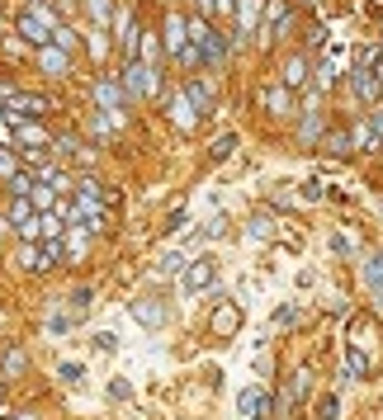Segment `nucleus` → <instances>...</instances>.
Listing matches in <instances>:
<instances>
[{"label":"nucleus","mask_w":383,"mask_h":420,"mask_svg":"<svg viewBox=\"0 0 383 420\" xmlns=\"http://www.w3.org/2000/svg\"><path fill=\"white\" fill-rule=\"evenodd\" d=\"M166 109H171V118H176V128H180V132H190V128H194V113H199V109H194V99H190V94H171V99H166Z\"/></svg>","instance_id":"nucleus-5"},{"label":"nucleus","mask_w":383,"mask_h":420,"mask_svg":"<svg viewBox=\"0 0 383 420\" xmlns=\"http://www.w3.org/2000/svg\"><path fill=\"white\" fill-rule=\"evenodd\" d=\"M5 369H10V373H15V369H24V354H19V350H5Z\"/></svg>","instance_id":"nucleus-29"},{"label":"nucleus","mask_w":383,"mask_h":420,"mask_svg":"<svg viewBox=\"0 0 383 420\" xmlns=\"http://www.w3.org/2000/svg\"><path fill=\"white\" fill-rule=\"evenodd\" d=\"M29 199H33V208H43V213H48V208H52V185H38Z\"/></svg>","instance_id":"nucleus-22"},{"label":"nucleus","mask_w":383,"mask_h":420,"mask_svg":"<svg viewBox=\"0 0 383 420\" xmlns=\"http://www.w3.org/2000/svg\"><path fill=\"white\" fill-rule=\"evenodd\" d=\"M365 279H369V283H374V288H379V293H383V260H374V265L365 269Z\"/></svg>","instance_id":"nucleus-25"},{"label":"nucleus","mask_w":383,"mask_h":420,"mask_svg":"<svg viewBox=\"0 0 383 420\" xmlns=\"http://www.w3.org/2000/svg\"><path fill=\"white\" fill-rule=\"evenodd\" d=\"M237 406H241V416H251V420H265V416H260V411H265V397H260L255 388H251V392H241V402H237Z\"/></svg>","instance_id":"nucleus-13"},{"label":"nucleus","mask_w":383,"mask_h":420,"mask_svg":"<svg viewBox=\"0 0 383 420\" xmlns=\"http://www.w3.org/2000/svg\"><path fill=\"white\" fill-rule=\"evenodd\" d=\"M355 147V137H346V132H332V137H327V152H336V156H346Z\"/></svg>","instance_id":"nucleus-21"},{"label":"nucleus","mask_w":383,"mask_h":420,"mask_svg":"<svg viewBox=\"0 0 383 420\" xmlns=\"http://www.w3.org/2000/svg\"><path fill=\"white\" fill-rule=\"evenodd\" d=\"M232 152H237V132H223V137L213 142V161H227Z\"/></svg>","instance_id":"nucleus-19"},{"label":"nucleus","mask_w":383,"mask_h":420,"mask_svg":"<svg viewBox=\"0 0 383 420\" xmlns=\"http://www.w3.org/2000/svg\"><path fill=\"white\" fill-rule=\"evenodd\" d=\"M123 90L138 99V94H157L161 90V80H157V71L152 66H138V62H128V71H123Z\"/></svg>","instance_id":"nucleus-2"},{"label":"nucleus","mask_w":383,"mask_h":420,"mask_svg":"<svg viewBox=\"0 0 383 420\" xmlns=\"http://www.w3.org/2000/svg\"><path fill=\"white\" fill-rule=\"evenodd\" d=\"M104 52H109V43H104V33H90V57H95V62H99V57H104Z\"/></svg>","instance_id":"nucleus-24"},{"label":"nucleus","mask_w":383,"mask_h":420,"mask_svg":"<svg viewBox=\"0 0 383 420\" xmlns=\"http://www.w3.org/2000/svg\"><path fill=\"white\" fill-rule=\"evenodd\" d=\"M0 99H5V113H10V123H15V118H29V123H38V118H48V113H52L48 94H24V90H10L5 80H0Z\"/></svg>","instance_id":"nucleus-1"},{"label":"nucleus","mask_w":383,"mask_h":420,"mask_svg":"<svg viewBox=\"0 0 383 420\" xmlns=\"http://www.w3.org/2000/svg\"><path fill=\"white\" fill-rule=\"evenodd\" d=\"M95 99L104 104V113H109V118H118V113H123V104H128V90H118L114 80H95Z\"/></svg>","instance_id":"nucleus-4"},{"label":"nucleus","mask_w":383,"mask_h":420,"mask_svg":"<svg viewBox=\"0 0 383 420\" xmlns=\"http://www.w3.org/2000/svg\"><path fill=\"white\" fill-rule=\"evenodd\" d=\"M255 15H260V0H241V10H237V29H241V33H251V29H255Z\"/></svg>","instance_id":"nucleus-14"},{"label":"nucleus","mask_w":383,"mask_h":420,"mask_svg":"<svg viewBox=\"0 0 383 420\" xmlns=\"http://www.w3.org/2000/svg\"><path fill=\"white\" fill-rule=\"evenodd\" d=\"M190 99H194V109H199V113L213 109V90H208L204 80H190Z\"/></svg>","instance_id":"nucleus-15"},{"label":"nucleus","mask_w":383,"mask_h":420,"mask_svg":"<svg viewBox=\"0 0 383 420\" xmlns=\"http://www.w3.org/2000/svg\"><path fill=\"white\" fill-rule=\"evenodd\" d=\"M199 5H204V10H213V15H223V10L232 5V0H199Z\"/></svg>","instance_id":"nucleus-30"},{"label":"nucleus","mask_w":383,"mask_h":420,"mask_svg":"<svg viewBox=\"0 0 383 420\" xmlns=\"http://www.w3.org/2000/svg\"><path fill=\"white\" fill-rule=\"evenodd\" d=\"M33 189H38V185H33L29 171H15V175H10V194H15V199H29Z\"/></svg>","instance_id":"nucleus-17"},{"label":"nucleus","mask_w":383,"mask_h":420,"mask_svg":"<svg viewBox=\"0 0 383 420\" xmlns=\"http://www.w3.org/2000/svg\"><path fill=\"white\" fill-rule=\"evenodd\" d=\"M374 76H379V85H383V62H379V66H374Z\"/></svg>","instance_id":"nucleus-32"},{"label":"nucleus","mask_w":383,"mask_h":420,"mask_svg":"<svg viewBox=\"0 0 383 420\" xmlns=\"http://www.w3.org/2000/svg\"><path fill=\"white\" fill-rule=\"evenodd\" d=\"M317 132H322V123H317V113H308V118H303V137H308V142H312V137H317Z\"/></svg>","instance_id":"nucleus-27"},{"label":"nucleus","mask_w":383,"mask_h":420,"mask_svg":"<svg viewBox=\"0 0 383 420\" xmlns=\"http://www.w3.org/2000/svg\"><path fill=\"white\" fill-rule=\"evenodd\" d=\"M379 76H374V71H369V66H360V71H355V94H360V99H379Z\"/></svg>","instance_id":"nucleus-12"},{"label":"nucleus","mask_w":383,"mask_h":420,"mask_svg":"<svg viewBox=\"0 0 383 420\" xmlns=\"http://www.w3.org/2000/svg\"><path fill=\"white\" fill-rule=\"evenodd\" d=\"M270 232H274V222H270V218H251V236H255V241H265Z\"/></svg>","instance_id":"nucleus-23"},{"label":"nucleus","mask_w":383,"mask_h":420,"mask_svg":"<svg viewBox=\"0 0 383 420\" xmlns=\"http://www.w3.org/2000/svg\"><path fill=\"white\" fill-rule=\"evenodd\" d=\"M185 47H190V24H185L180 15H171V19H166V52H171V57H180Z\"/></svg>","instance_id":"nucleus-6"},{"label":"nucleus","mask_w":383,"mask_h":420,"mask_svg":"<svg viewBox=\"0 0 383 420\" xmlns=\"http://www.w3.org/2000/svg\"><path fill=\"white\" fill-rule=\"evenodd\" d=\"M133 316H138L142 326H161V321H166V307H161L157 297H142V302H133Z\"/></svg>","instance_id":"nucleus-11"},{"label":"nucleus","mask_w":383,"mask_h":420,"mask_svg":"<svg viewBox=\"0 0 383 420\" xmlns=\"http://www.w3.org/2000/svg\"><path fill=\"white\" fill-rule=\"evenodd\" d=\"M237 326H241V307L237 302H223V307L213 311V331H218V335H232Z\"/></svg>","instance_id":"nucleus-10"},{"label":"nucleus","mask_w":383,"mask_h":420,"mask_svg":"<svg viewBox=\"0 0 383 420\" xmlns=\"http://www.w3.org/2000/svg\"><path fill=\"white\" fill-rule=\"evenodd\" d=\"M38 66L48 71V76H66V47H38Z\"/></svg>","instance_id":"nucleus-9"},{"label":"nucleus","mask_w":383,"mask_h":420,"mask_svg":"<svg viewBox=\"0 0 383 420\" xmlns=\"http://www.w3.org/2000/svg\"><path fill=\"white\" fill-rule=\"evenodd\" d=\"M374 132H379V137H383V109L374 113Z\"/></svg>","instance_id":"nucleus-31"},{"label":"nucleus","mask_w":383,"mask_h":420,"mask_svg":"<svg viewBox=\"0 0 383 420\" xmlns=\"http://www.w3.org/2000/svg\"><path fill=\"white\" fill-rule=\"evenodd\" d=\"M10 222H19V227H29V199H15V203H10Z\"/></svg>","instance_id":"nucleus-20"},{"label":"nucleus","mask_w":383,"mask_h":420,"mask_svg":"<svg viewBox=\"0 0 383 420\" xmlns=\"http://www.w3.org/2000/svg\"><path fill=\"white\" fill-rule=\"evenodd\" d=\"M303 80H308V62L303 57H288L284 62V85H303Z\"/></svg>","instance_id":"nucleus-16"},{"label":"nucleus","mask_w":383,"mask_h":420,"mask_svg":"<svg viewBox=\"0 0 383 420\" xmlns=\"http://www.w3.org/2000/svg\"><path fill=\"white\" fill-rule=\"evenodd\" d=\"M15 171H19V161L10 152H0V175H15Z\"/></svg>","instance_id":"nucleus-28"},{"label":"nucleus","mask_w":383,"mask_h":420,"mask_svg":"<svg viewBox=\"0 0 383 420\" xmlns=\"http://www.w3.org/2000/svg\"><path fill=\"white\" fill-rule=\"evenodd\" d=\"M19 33H24L29 43H38V47H48V43H52L48 19H43V15H19Z\"/></svg>","instance_id":"nucleus-7"},{"label":"nucleus","mask_w":383,"mask_h":420,"mask_svg":"<svg viewBox=\"0 0 383 420\" xmlns=\"http://www.w3.org/2000/svg\"><path fill=\"white\" fill-rule=\"evenodd\" d=\"M218 279V265H213V255H199L190 265V274H185V288L190 293H199V288H208V283Z\"/></svg>","instance_id":"nucleus-3"},{"label":"nucleus","mask_w":383,"mask_h":420,"mask_svg":"<svg viewBox=\"0 0 383 420\" xmlns=\"http://www.w3.org/2000/svg\"><path fill=\"white\" fill-rule=\"evenodd\" d=\"M260 99H265V109H270L274 118H288V113H293V94H288V85H270Z\"/></svg>","instance_id":"nucleus-8"},{"label":"nucleus","mask_w":383,"mask_h":420,"mask_svg":"<svg viewBox=\"0 0 383 420\" xmlns=\"http://www.w3.org/2000/svg\"><path fill=\"white\" fill-rule=\"evenodd\" d=\"M317 420H336V397H322V406H317Z\"/></svg>","instance_id":"nucleus-26"},{"label":"nucleus","mask_w":383,"mask_h":420,"mask_svg":"<svg viewBox=\"0 0 383 420\" xmlns=\"http://www.w3.org/2000/svg\"><path fill=\"white\" fill-rule=\"evenodd\" d=\"M85 15H90L95 29H104V24H109V0H85Z\"/></svg>","instance_id":"nucleus-18"}]
</instances>
